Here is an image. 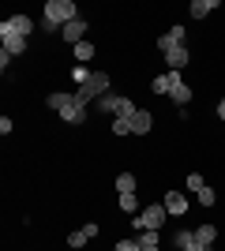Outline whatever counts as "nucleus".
I'll return each mask as SVG.
<instances>
[{"label": "nucleus", "mask_w": 225, "mask_h": 251, "mask_svg": "<svg viewBox=\"0 0 225 251\" xmlns=\"http://www.w3.org/2000/svg\"><path fill=\"white\" fill-rule=\"evenodd\" d=\"M120 101H124V94H113V90H109V94L98 98V113H113V116H117L120 113Z\"/></svg>", "instance_id": "obj_14"}, {"label": "nucleus", "mask_w": 225, "mask_h": 251, "mask_svg": "<svg viewBox=\"0 0 225 251\" xmlns=\"http://www.w3.org/2000/svg\"><path fill=\"white\" fill-rule=\"evenodd\" d=\"M135 240H139V248H158V232H154V229H147V232H139Z\"/></svg>", "instance_id": "obj_25"}, {"label": "nucleus", "mask_w": 225, "mask_h": 251, "mask_svg": "<svg viewBox=\"0 0 225 251\" xmlns=\"http://www.w3.org/2000/svg\"><path fill=\"white\" fill-rule=\"evenodd\" d=\"M86 30H90V23H86V19H75V23H68L64 30H60V38H64V42L75 49V45H79V42L86 38Z\"/></svg>", "instance_id": "obj_10"}, {"label": "nucleus", "mask_w": 225, "mask_h": 251, "mask_svg": "<svg viewBox=\"0 0 225 251\" xmlns=\"http://www.w3.org/2000/svg\"><path fill=\"white\" fill-rule=\"evenodd\" d=\"M8 68H11V52L0 49V72H8Z\"/></svg>", "instance_id": "obj_30"}, {"label": "nucleus", "mask_w": 225, "mask_h": 251, "mask_svg": "<svg viewBox=\"0 0 225 251\" xmlns=\"http://www.w3.org/2000/svg\"><path fill=\"white\" fill-rule=\"evenodd\" d=\"M203 188H206V180L199 173H188V191H203Z\"/></svg>", "instance_id": "obj_26"}, {"label": "nucleus", "mask_w": 225, "mask_h": 251, "mask_svg": "<svg viewBox=\"0 0 225 251\" xmlns=\"http://www.w3.org/2000/svg\"><path fill=\"white\" fill-rule=\"evenodd\" d=\"M90 75H94V72H90L86 64H75V68H72V79H75V83H79V86H83L86 79H90Z\"/></svg>", "instance_id": "obj_24"}, {"label": "nucleus", "mask_w": 225, "mask_h": 251, "mask_svg": "<svg viewBox=\"0 0 225 251\" xmlns=\"http://www.w3.org/2000/svg\"><path fill=\"white\" fill-rule=\"evenodd\" d=\"M72 52H75V64H90V60L98 56V45H94V42H79Z\"/></svg>", "instance_id": "obj_16"}, {"label": "nucleus", "mask_w": 225, "mask_h": 251, "mask_svg": "<svg viewBox=\"0 0 225 251\" xmlns=\"http://www.w3.org/2000/svg\"><path fill=\"white\" fill-rule=\"evenodd\" d=\"M117 191L120 195H131V191H135V176H131V173H120L117 176Z\"/></svg>", "instance_id": "obj_22"}, {"label": "nucleus", "mask_w": 225, "mask_h": 251, "mask_svg": "<svg viewBox=\"0 0 225 251\" xmlns=\"http://www.w3.org/2000/svg\"><path fill=\"white\" fill-rule=\"evenodd\" d=\"M15 127H11V116H0V135H11Z\"/></svg>", "instance_id": "obj_29"}, {"label": "nucleus", "mask_w": 225, "mask_h": 251, "mask_svg": "<svg viewBox=\"0 0 225 251\" xmlns=\"http://www.w3.org/2000/svg\"><path fill=\"white\" fill-rule=\"evenodd\" d=\"M195 240L203 244V248H214V240H218V225H210V221H206V225H199V229H195Z\"/></svg>", "instance_id": "obj_18"}, {"label": "nucleus", "mask_w": 225, "mask_h": 251, "mask_svg": "<svg viewBox=\"0 0 225 251\" xmlns=\"http://www.w3.org/2000/svg\"><path fill=\"white\" fill-rule=\"evenodd\" d=\"M199 202H203V206H214V202H218V191L214 188H203V191H199Z\"/></svg>", "instance_id": "obj_27"}, {"label": "nucleus", "mask_w": 225, "mask_h": 251, "mask_svg": "<svg viewBox=\"0 0 225 251\" xmlns=\"http://www.w3.org/2000/svg\"><path fill=\"white\" fill-rule=\"evenodd\" d=\"M139 251H161V248H139Z\"/></svg>", "instance_id": "obj_32"}, {"label": "nucleus", "mask_w": 225, "mask_h": 251, "mask_svg": "<svg viewBox=\"0 0 225 251\" xmlns=\"http://www.w3.org/2000/svg\"><path fill=\"white\" fill-rule=\"evenodd\" d=\"M60 120H64V124H75V127H79V124H86V105L72 101V105L64 109V113H60Z\"/></svg>", "instance_id": "obj_13"}, {"label": "nucleus", "mask_w": 225, "mask_h": 251, "mask_svg": "<svg viewBox=\"0 0 225 251\" xmlns=\"http://www.w3.org/2000/svg\"><path fill=\"white\" fill-rule=\"evenodd\" d=\"M42 19H49L53 26H60V30H64L68 23L79 19V8H75V0H45Z\"/></svg>", "instance_id": "obj_1"}, {"label": "nucleus", "mask_w": 225, "mask_h": 251, "mask_svg": "<svg viewBox=\"0 0 225 251\" xmlns=\"http://www.w3.org/2000/svg\"><path fill=\"white\" fill-rule=\"evenodd\" d=\"M210 251H214V248H210Z\"/></svg>", "instance_id": "obj_33"}, {"label": "nucleus", "mask_w": 225, "mask_h": 251, "mask_svg": "<svg viewBox=\"0 0 225 251\" xmlns=\"http://www.w3.org/2000/svg\"><path fill=\"white\" fill-rule=\"evenodd\" d=\"M98 232H101V225H98V221H86V225H79V229L68 232V248H72V251H83Z\"/></svg>", "instance_id": "obj_4"}, {"label": "nucleus", "mask_w": 225, "mask_h": 251, "mask_svg": "<svg viewBox=\"0 0 225 251\" xmlns=\"http://www.w3.org/2000/svg\"><path fill=\"white\" fill-rule=\"evenodd\" d=\"M192 64V49L188 45H176L173 52H165V72H184Z\"/></svg>", "instance_id": "obj_7"}, {"label": "nucleus", "mask_w": 225, "mask_h": 251, "mask_svg": "<svg viewBox=\"0 0 225 251\" xmlns=\"http://www.w3.org/2000/svg\"><path fill=\"white\" fill-rule=\"evenodd\" d=\"M169 98L176 101V109H188V101H192V86H188V83H176L169 90Z\"/></svg>", "instance_id": "obj_19"}, {"label": "nucleus", "mask_w": 225, "mask_h": 251, "mask_svg": "<svg viewBox=\"0 0 225 251\" xmlns=\"http://www.w3.org/2000/svg\"><path fill=\"white\" fill-rule=\"evenodd\" d=\"M161 202L169 210V218H188V195H184V191H165Z\"/></svg>", "instance_id": "obj_6"}, {"label": "nucleus", "mask_w": 225, "mask_h": 251, "mask_svg": "<svg viewBox=\"0 0 225 251\" xmlns=\"http://www.w3.org/2000/svg\"><path fill=\"white\" fill-rule=\"evenodd\" d=\"M192 19H206L210 11H218V0H192Z\"/></svg>", "instance_id": "obj_20"}, {"label": "nucleus", "mask_w": 225, "mask_h": 251, "mask_svg": "<svg viewBox=\"0 0 225 251\" xmlns=\"http://www.w3.org/2000/svg\"><path fill=\"white\" fill-rule=\"evenodd\" d=\"M72 101H75V94H64V90H53V94L45 98V105H49L53 113H64V109H68Z\"/></svg>", "instance_id": "obj_15"}, {"label": "nucleus", "mask_w": 225, "mask_h": 251, "mask_svg": "<svg viewBox=\"0 0 225 251\" xmlns=\"http://www.w3.org/2000/svg\"><path fill=\"white\" fill-rule=\"evenodd\" d=\"M117 206L124 210V214H131V218H135V214H139V199H135V191H131V195H117Z\"/></svg>", "instance_id": "obj_21"}, {"label": "nucleus", "mask_w": 225, "mask_h": 251, "mask_svg": "<svg viewBox=\"0 0 225 251\" xmlns=\"http://www.w3.org/2000/svg\"><path fill=\"white\" fill-rule=\"evenodd\" d=\"M218 120L225 124V98H218Z\"/></svg>", "instance_id": "obj_31"}, {"label": "nucleus", "mask_w": 225, "mask_h": 251, "mask_svg": "<svg viewBox=\"0 0 225 251\" xmlns=\"http://www.w3.org/2000/svg\"><path fill=\"white\" fill-rule=\"evenodd\" d=\"M109 86H113L109 72H94L83 86H75V101H79V105H90V101H98L101 94H109Z\"/></svg>", "instance_id": "obj_2"}, {"label": "nucleus", "mask_w": 225, "mask_h": 251, "mask_svg": "<svg viewBox=\"0 0 225 251\" xmlns=\"http://www.w3.org/2000/svg\"><path fill=\"white\" fill-rule=\"evenodd\" d=\"M0 42H4V49H8L11 56H23V52H26V42H30V38H23V34L8 30V26L0 23Z\"/></svg>", "instance_id": "obj_5"}, {"label": "nucleus", "mask_w": 225, "mask_h": 251, "mask_svg": "<svg viewBox=\"0 0 225 251\" xmlns=\"http://www.w3.org/2000/svg\"><path fill=\"white\" fill-rule=\"evenodd\" d=\"M173 240H176V248H180V251H210V248H203V244L195 240V232H176Z\"/></svg>", "instance_id": "obj_17"}, {"label": "nucleus", "mask_w": 225, "mask_h": 251, "mask_svg": "<svg viewBox=\"0 0 225 251\" xmlns=\"http://www.w3.org/2000/svg\"><path fill=\"white\" fill-rule=\"evenodd\" d=\"M113 251H139V240H117Z\"/></svg>", "instance_id": "obj_28"}, {"label": "nucleus", "mask_w": 225, "mask_h": 251, "mask_svg": "<svg viewBox=\"0 0 225 251\" xmlns=\"http://www.w3.org/2000/svg\"><path fill=\"white\" fill-rule=\"evenodd\" d=\"M4 26H8V30H15V34H23V38H30V34H34V19H30V15H23V11L8 15V19H4Z\"/></svg>", "instance_id": "obj_11"}, {"label": "nucleus", "mask_w": 225, "mask_h": 251, "mask_svg": "<svg viewBox=\"0 0 225 251\" xmlns=\"http://www.w3.org/2000/svg\"><path fill=\"white\" fill-rule=\"evenodd\" d=\"M176 83H184L180 72H161V75H154V79H150V94H158V98H161V94H169Z\"/></svg>", "instance_id": "obj_8"}, {"label": "nucleus", "mask_w": 225, "mask_h": 251, "mask_svg": "<svg viewBox=\"0 0 225 251\" xmlns=\"http://www.w3.org/2000/svg\"><path fill=\"white\" fill-rule=\"evenodd\" d=\"M184 34H188L184 26H169V30H165V34L158 38V52L165 56V52H173L176 45H184Z\"/></svg>", "instance_id": "obj_9"}, {"label": "nucleus", "mask_w": 225, "mask_h": 251, "mask_svg": "<svg viewBox=\"0 0 225 251\" xmlns=\"http://www.w3.org/2000/svg\"><path fill=\"white\" fill-rule=\"evenodd\" d=\"M113 135H131V120H124V116H113Z\"/></svg>", "instance_id": "obj_23"}, {"label": "nucleus", "mask_w": 225, "mask_h": 251, "mask_svg": "<svg viewBox=\"0 0 225 251\" xmlns=\"http://www.w3.org/2000/svg\"><path fill=\"white\" fill-rule=\"evenodd\" d=\"M150 127H154V113L150 109H139L131 116V135H150Z\"/></svg>", "instance_id": "obj_12"}, {"label": "nucleus", "mask_w": 225, "mask_h": 251, "mask_svg": "<svg viewBox=\"0 0 225 251\" xmlns=\"http://www.w3.org/2000/svg\"><path fill=\"white\" fill-rule=\"evenodd\" d=\"M165 221H169V210H165V202H150V206H143L139 214L131 218V225H135L139 232H147V229H154V232H158L161 225H165Z\"/></svg>", "instance_id": "obj_3"}]
</instances>
